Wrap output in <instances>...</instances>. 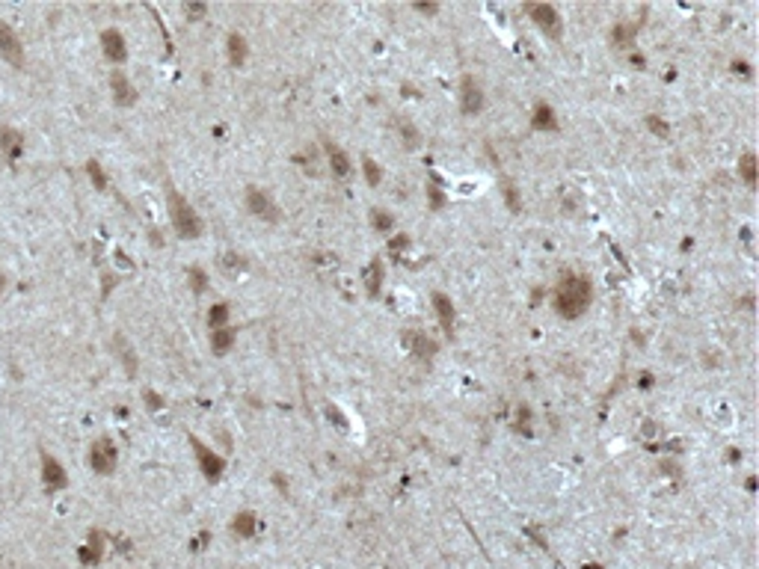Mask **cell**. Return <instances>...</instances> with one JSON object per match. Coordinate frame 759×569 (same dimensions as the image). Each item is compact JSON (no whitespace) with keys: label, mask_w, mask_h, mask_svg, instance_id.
Returning <instances> with one entry per match:
<instances>
[{"label":"cell","mask_w":759,"mask_h":569,"mask_svg":"<svg viewBox=\"0 0 759 569\" xmlns=\"http://www.w3.org/2000/svg\"><path fill=\"white\" fill-rule=\"evenodd\" d=\"M593 303V284L587 282L584 276H569L564 279L561 284L555 288V296H552V306L561 318H569L576 320L581 318L587 308Z\"/></svg>","instance_id":"obj_1"},{"label":"cell","mask_w":759,"mask_h":569,"mask_svg":"<svg viewBox=\"0 0 759 569\" xmlns=\"http://www.w3.org/2000/svg\"><path fill=\"white\" fill-rule=\"evenodd\" d=\"M166 199H169V220H173L175 235L181 240H199L202 237V229H205L202 217H199L196 208L187 202V199H184L178 190H169Z\"/></svg>","instance_id":"obj_2"},{"label":"cell","mask_w":759,"mask_h":569,"mask_svg":"<svg viewBox=\"0 0 759 569\" xmlns=\"http://www.w3.org/2000/svg\"><path fill=\"white\" fill-rule=\"evenodd\" d=\"M90 465H92L95 475H104V477L116 472V465H119V448H116V442H113L110 436L95 439V442L90 445Z\"/></svg>","instance_id":"obj_3"},{"label":"cell","mask_w":759,"mask_h":569,"mask_svg":"<svg viewBox=\"0 0 759 569\" xmlns=\"http://www.w3.org/2000/svg\"><path fill=\"white\" fill-rule=\"evenodd\" d=\"M243 205H247V211L252 213L255 220H264V223H276V220H279V208H276V202L270 199L267 190L255 187V184H249V187H247Z\"/></svg>","instance_id":"obj_4"},{"label":"cell","mask_w":759,"mask_h":569,"mask_svg":"<svg viewBox=\"0 0 759 569\" xmlns=\"http://www.w3.org/2000/svg\"><path fill=\"white\" fill-rule=\"evenodd\" d=\"M190 445L196 451V463H199V472L205 475V480L211 483H217L223 475H226V460L220 457V454H214L208 445H202L196 436H190Z\"/></svg>","instance_id":"obj_5"},{"label":"cell","mask_w":759,"mask_h":569,"mask_svg":"<svg viewBox=\"0 0 759 569\" xmlns=\"http://www.w3.org/2000/svg\"><path fill=\"white\" fill-rule=\"evenodd\" d=\"M0 60H6L12 68H24V42L6 21H0Z\"/></svg>","instance_id":"obj_6"},{"label":"cell","mask_w":759,"mask_h":569,"mask_svg":"<svg viewBox=\"0 0 759 569\" xmlns=\"http://www.w3.org/2000/svg\"><path fill=\"white\" fill-rule=\"evenodd\" d=\"M528 15H531V21L540 27V33H546L549 39H561L564 24H561V15H557V9H555V6L531 4V6H528Z\"/></svg>","instance_id":"obj_7"},{"label":"cell","mask_w":759,"mask_h":569,"mask_svg":"<svg viewBox=\"0 0 759 569\" xmlns=\"http://www.w3.org/2000/svg\"><path fill=\"white\" fill-rule=\"evenodd\" d=\"M42 483H45V489H48V492L68 489V475H66V468L56 463V457H51L48 451H42Z\"/></svg>","instance_id":"obj_8"},{"label":"cell","mask_w":759,"mask_h":569,"mask_svg":"<svg viewBox=\"0 0 759 569\" xmlns=\"http://www.w3.org/2000/svg\"><path fill=\"white\" fill-rule=\"evenodd\" d=\"M101 48H104V56L110 63L122 65L128 60V42H125V36L116 30V27H107V30L101 33Z\"/></svg>","instance_id":"obj_9"},{"label":"cell","mask_w":759,"mask_h":569,"mask_svg":"<svg viewBox=\"0 0 759 569\" xmlns=\"http://www.w3.org/2000/svg\"><path fill=\"white\" fill-rule=\"evenodd\" d=\"M460 107H463L466 116H475V113H481V107H483V92L478 87V80L469 77V75L460 83Z\"/></svg>","instance_id":"obj_10"},{"label":"cell","mask_w":759,"mask_h":569,"mask_svg":"<svg viewBox=\"0 0 759 569\" xmlns=\"http://www.w3.org/2000/svg\"><path fill=\"white\" fill-rule=\"evenodd\" d=\"M110 89H113V101H116L119 107H131L137 101V89H134V83L128 80L125 71H113L110 75Z\"/></svg>","instance_id":"obj_11"},{"label":"cell","mask_w":759,"mask_h":569,"mask_svg":"<svg viewBox=\"0 0 759 569\" xmlns=\"http://www.w3.org/2000/svg\"><path fill=\"white\" fill-rule=\"evenodd\" d=\"M0 151L6 154L9 163H16L24 154V134L16 127H0Z\"/></svg>","instance_id":"obj_12"},{"label":"cell","mask_w":759,"mask_h":569,"mask_svg":"<svg viewBox=\"0 0 759 569\" xmlns=\"http://www.w3.org/2000/svg\"><path fill=\"white\" fill-rule=\"evenodd\" d=\"M404 347H407L412 356H419V359H431V356L436 353V341H433V338H427L424 332L409 330V332L404 335Z\"/></svg>","instance_id":"obj_13"},{"label":"cell","mask_w":759,"mask_h":569,"mask_svg":"<svg viewBox=\"0 0 759 569\" xmlns=\"http://www.w3.org/2000/svg\"><path fill=\"white\" fill-rule=\"evenodd\" d=\"M101 558H104V537L92 531L90 539H87V546L78 549V561L83 566H98V563H101Z\"/></svg>","instance_id":"obj_14"},{"label":"cell","mask_w":759,"mask_h":569,"mask_svg":"<svg viewBox=\"0 0 759 569\" xmlns=\"http://www.w3.org/2000/svg\"><path fill=\"white\" fill-rule=\"evenodd\" d=\"M226 54H228V63H232V65H243V63H247V54H249L247 39H243L240 33H228V39H226Z\"/></svg>","instance_id":"obj_15"},{"label":"cell","mask_w":759,"mask_h":569,"mask_svg":"<svg viewBox=\"0 0 759 569\" xmlns=\"http://www.w3.org/2000/svg\"><path fill=\"white\" fill-rule=\"evenodd\" d=\"M326 161H329V166H333V173L338 178H347L350 175V158L335 146V142H326Z\"/></svg>","instance_id":"obj_16"},{"label":"cell","mask_w":759,"mask_h":569,"mask_svg":"<svg viewBox=\"0 0 759 569\" xmlns=\"http://www.w3.org/2000/svg\"><path fill=\"white\" fill-rule=\"evenodd\" d=\"M232 531H235L240 539L255 537V531H259V516L249 513V510H243V513H237V516L232 519Z\"/></svg>","instance_id":"obj_17"},{"label":"cell","mask_w":759,"mask_h":569,"mask_svg":"<svg viewBox=\"0 0 759 569\" xmlns=\"http://www.w3.org/2000/svg\"><path fill=\"white\" fill-rule=\"evenodd\" d=\"M433 306H436V315H439L442 330L454 332V303L448 300L445 294H433Z\"/></svg>","instance_id":"obj_18"},{"label":"cell","mask_w":759,"mask_h":569,"mask_svg":"<svg viewBox=\"0 0 759 569\" xmlns=\"http://www.w3.org/2000/svg\"><path fill=\"white\" fill-rule=\"evenodd\" d=\"M235 341H237V332L232 330V326H223V330L211 332V350L214 353H228L235 347Z\"/></svg>","instance_id":"obj_19"},{"label":"cell","mask_w":759,"mask_h":569,"mask_svg":"<svg viewBox=\"0 0 759 569\" xmlns=\"http://www.w3.org/2000/svg\"><path fill=\"white\" fill-rule=\"evenodd\" d=\"M362 279H365V291H368V296H380V284H383V264H380V258H374V261L365 267Z\"/></svg>","instance_id":"obj_20"},{"label":"cell","mask_w":759,"mask_h":569,"mask_svg":"<svg viewBox=\"0 0 759 569\" xmlns=\"http://www.w3.org/2000/svg\"><path fill=\"white\" fill-rule=\"evenodd\" d=\"M534 127H537V131H555V127H557L555 110L549 104H537V110H534Z\"/></svg>","instance_id":"obj_21"},{"label":"cell","mask_w":759,"mask_h":569,"mask_svg":"<svg viewBox=\"0 0 759 569\" xmlns=\"http://www.w3.org/2000/svg\"><path fill=\"white\" fill-rule=\"evenodd\" d=\"M228 315H232V311H228L226 303L211 306V311H208V326H211V332H214V330H223V326L228 323Z\"/></svg>","instance_id":"obj_22"},{"label":"cell","mask_w":759,"mask_h":569,"mask_svg":"<svg viewBox=\"0 0 759 569\" xmlns=\"http://www.w3.org/2000/svg\"><path fill=\"white\" fill-rule=\"evenodd\" d=\"M739 173H741V178H744V184H748V187H756V158H753L751 151L741 158Z\"/></svg>","instance_id":"obj_23"},{"label":"cell","mask_w":759,"mask_h":569,"mask_svg":"<svg viewBox=\"0 0 759 569\" xmlns=\"http://www.w3.org/2000/svg\"><path fill=\"white\" fill-rule=\"evenodd\" d=\"M87 173H90V181L95 184V190H107V175H104V169H101V163H95V161H90V163H87Z\"/></svg>","instance_id":"obj_24"},{"label":"cell","mask_w":759,"mask_h":569,"mask_svg":"<svg viewBox=\"0 0 759 569\" xmlns=\"http://www.w3.org/2000/svg\"><path fill=\"white\" fill-rule=\"evenodd\" d=\"M362 169H365V178H368V184H371V187H377V184H380V178H383V169L377 166V161L365 158V161H362Z\"/></svg>","instance_id":"obj_25"},{"label":"cell","mask_w":759,"mask_h":569,"mask_svg":"<svg viewBox=\"0 0 759 569\" xmlns=\"http://www.w3.org/2000/svg\"><path fill=\"white\" fill-rule=\"evenodd\" d=\"M187 279H190V288H193L196 294H202V291L208 288V276H205V270H199V267H190Z\"/></svg>","instance_id":"obj_26"},{"label":"cell","mask_w":759,"mask_h":569,"mask_svg":"<svg viewBox=\"0 0 759 569\" xmlns=\"http://www.w3.org/2000/svg\"><path fill=\"white\" fill-rule=\"evenodd\" d=\"M116 344H122V359H125L128 374H137V359H134V350L128 347V341H125L122 335H116Z\"/></svg>","instance_id":"obj_27"},{"label":"cell","mask_w":759,"mask_h":569,"mask_svg":"<svg viewBox=\"0 0 759 569\" xmlns=\"http://www.w3.org/2000/svg\"><path fill=\"white\" fill-rule=\"evenodd\" d=\"M371 223H374L377 232H389L392 229V217L385 211H371Z\"/></svg>","instance_id":"obj_28"},{"label":"cell","mask_w":759,"mask_h":569,"mask_svg":"<svg viewBox=\"0 0 759 569\" xmlns=\"http://www.w3.org/2000/svg\"><path fill=\"white\" fill-rule=\"evenodd\" d=\"M223 267L228 270V273H235V270H243V258L235 255V252H226L223 255Z\"/></svg>","instance_id":"obj_29"},{"label":"cell","mask_w":759,"mask_h":569,"mask_svg":"<svg viewBox=\"0 0 759 569\" xmlns=\"http://www.w3.org/2000/svg\"><path fill=\"white\" fill-rule=\"evenodd\" d=\"M205 12H208V6H205V4H187V6H184V15H187L190 21H196V18H202V15H205Z\"/></svg>","instance_id":"obj_30"},{"label":"cell","mask_w":759,"mask_h":569,"mask_svg":"<svg viewBox=\"0 0 759 569\" xmlns=\"http://www.w3.org/2000/svg\"><path fill=\"white\" fill-rule=\"evenodd\" d=\"M505 196H507L510 211H519V208H522V205H519V199H517V187H513V184H505Z\"/></svg>","instance_id":"obj_31"},{"label":"cell","mask_w":759,"mask_h":569,"mask_svg":"<svg viewBox=\"0 0 759 569\" xmlns=\"http://www.w3.org/2000/svg\"><path fill=\"white\" fill-rule=\"evenodd\" d=\"M427 196H431V205L439 211L442 205H445V196H442V190L439 187H427Z\"/></svg>","instance_id":"obj_32"},{"label":"cell","mask_w":759,"mask_h":569,"mask_svg":"<svg viewBox=\"0 0 759 569\" xmlns=\"http://www.w3.org/2000/svg\"><path fill=\"white\" fill-rule=\"evenodd\" d=\"M647 122H650V127H653V131H655L658 137H667V125H662V122H658V116H650Z\"/></svg>","instance_id":"obj_33"},{"label":"cell","mask_w":759,"mask_h":569,"mask_svg":"<svg viewBox=\"0 0 759 569\" xmlns=\"http://www.w3.org/2000/svg\"><path fill=\"white\" fill-rule=\"evenodd\" d=\"M146 401H149V409H161L163 406V397L154 394V392H146Z\"/></svg>","instance_id":"obj_34"},{"label":"cell","mask_w":759,"mask_h":569,"mask_svg":"<svg viewBox=\"0 0 759 569\" xmlns=\"http://www.w3.org/2000/svg\"><path fill=\"white\" fill-rule=\"evenodd\" d=\"M4 291H6V273L0 270V296H4Z\"/></svg>","instance_id":"obj_35"}]
</instances>
